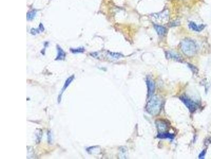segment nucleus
<instances>
[{
  "mask_svg": "<svg viewBox=\"0 0 211 159\" xmlns=\"http://www.w3.org/2000/svg\"><path fill=\"white\" fill-rule=\"evenodd\" d=\"M157 137L160 139H169L170 140H173L174 139V135L167 132L158 133Z\"/></svg>",
  "mask_w": 211,
  "mask_h": 159,
  "instance_id": "obj_10",
  "label": "nucleus"
},
{
  "mask_svg": "<svg viewBox=\"0 0 211 159\" xmlns=\"http://www.w3.org/2000/svg\"><path fill=\"white\" fill-rule=\"evenodd\" d=\"M181 48L185 55L192 56L195 54L196 51V46L191 39H186L183 40L181 43Z\"/></svg>",
  "mask_w": 211,
  "mask_h": 159,
  "instance_id": "obj_2",
  "label": "nucleus"
},
{
  "mask_svg": "<svg viewBox=\"0 0 211 159\" xmlns=\"http://www.w3.org/2000/svg\"><path fill=\"white\" fill-rule=\"evenodd\" d=\"M205 154V151H203L201 153V154H200V156H199V158H200V159L204 158Z\"/></svg>",
  "mask_w": 211,
  "mask_h": 159,
  "instance_id": "obj_17",
  "label": "nucleus"
},
{
  "mask_svg": "<svg viewBox=\"0 0 211 159\" xmlns=\"http://www.w3.org/2000/svg\"><path fill=\"white\" fill-rule=\"evenodd\" d=\"M156 125L157 127L158 132H159L158 133L166 132V131L168 128V126H167V124L165 121H162V120L157 121Z\"/></svg>",
  "mask_w": 211,
  "mask_h": 159,
  "instance_id": "obj_5",
  "label": "nucleus"
},
{
  "mask_svg": "<svg viewBox=\"0 0 211 159\" xmlns=\"http://www.w3.org/2000/svg\"><path fill=\"white\" fill-rule=\"evenodd\" d=\"M48 140L49 142L51 143L52 141V136L51 132H49L48 133Z\"/></svg>",
  "mask_w": 211,
  "mask_h": 159,
  "instance_id": "obj_16",
  "label": "nucleus"
},
{
  "mask_svg": "<svg viewBox=\"0 0 211 159\" xmlns=\"http://www.w3.org/2000/svg\"><path fill=\"white\" fill-rule=\"evenodd\" d=\"M74 76L73 75L70 76V77H69L66 80V81L65 82L64 85V87H63V88H62L61 92H60V94H59V96H58V101L59 104L60 103L62 95L64 93V92L65 91V90L67 89V88L69 86V85H70L71 83L73 81V80H74Z\"/></svg>",
  "mask_w": 211,
  "mask_h": 159,
  "instance_id": "obj_4",
  "label": "nucleus"
},
{
  "mask_svg": "<svg viewBox=\"0 0 211 159\" xmlns=\"http://www.w3.org/2000/svg\"><path fill=\"white\" fill-rule=\"evenodd\" d=\"M43 26H42L41 25H40V26L39 27V29H32L31 30V33H32V35H36V34H38L40 32H42L43 31Z\"/></svg>",
  "mask_w": 211,
  "mask_h": 159,
  "instance_id": "obj_12",
  "label": "nucleus"
},
{
  "mask_svg": "<svg viewBox=\"0 0 211 159\" xmlns=\"http://www.w3.org/2000/svg\"><path fill=\"white\" fill-rule=\"evenodd\" d=\"M180 98L183 102L185 104L186 106L188 108L190 111L194 112L196 110L198 105L193 100L186 96H182Z\"/></svg>",
  "mask_w": 211,
  "mask_h": 159,
  "instance_id": "obj_3",
  "label": "nucleus"
},
{
  "mask_svg": "<svg viewBox=\"0 0 211 159\" xmlns=\"http://www.w3.org/2000/svg\"><path fill=\"white\" fill-rule=\"evenodd\" d=\"M189 27L191 29L195 31H201L202 30L204 29L205 26L204 25H197L194 22H190L189 25Z\"/></svg>",
  "mask_w": 211,
  "mask_h": 159,
  "instance_id": "obj_7",
  "label": "nucleus"
},
{
  "mask_svg": "<svg viewBox=\"0 0 211 159\" xmlns=\"http://www.w3.org/2000/svg\"><path fill=\"white\" fill-rule=\"evenodd\" d=\"M57 51H58V54H57V57L55 59L56 61L64 60L66 57V53L64 52V50L61 48L59 46H58L57 47Z\"/></svg>",
  "mask_w": 211,
  "mask_h": 159,
  "instance_id": "obj_8",
  "label": "nucleus"
},
{
  "mask_svg": "<svg viewBox=\"0 0 211 159\" xmlns=\"http://www.w3.org/2000/svg\"><path fill=\"white\" fill-rule=\"evenodd\" d=\"M36 11H31L30 12H29V13L27 14V19L28 20H31L33 19L36 15Z\"/></svg>",
  "mask_w": 211,
  "mask_h": 159,
  "instance_id": "obj_13",
  "label": "nucleus"
},
{
  "mask_svg": "<svg viewBox=\"0 0 211 159\" xmlns=\"http://www.w3.org/2000/svg\"><path fill=\"white\" fill-rule=\"evenodd\" d=\"M147 85L148 88V94L149 97H151L155 90L154 82L150 78H147Z\"/></svg>",
  "mask_w": 211,
  "mask_h": 159,
  "instance_id": "obj_6",
  "label": "nucleus"
},
{
  "mask_svg": "<svg viewBox=\"0 0 211 159\" xmlns=\"http://www.w3.org/2000/svg\"><path fill=\"white\" fill-rule=\"evenodd\" d=\"M154 28L156 30L157 33L159 36H163L165 34L166 29L163 26H160L157 25H154Z\"/></svg>",
  "mask_w": 211,
  "mask_h": 159,
  "instance_id": "obj_9",
  "label": "nucleus"
},
{
  "mask_svg": "<svg viewBox=\"0 0 211 159\" xmlns=\"http://www.w3.org/2000/svg\"><path fill=\"white\" fill-rule=\"evenodd\" d=\"M109 55L112 57L113 59H119L121 58L122 57V56L120 54L118 53H112V52H109Z\"/></svg>",
  "mask_w": 211,
  "mask_h": 159,
  "instance_id": "obj_14",
  "label": "nucleus"
},
{
  "mask_svg": "<svg viewBox=\"0 0 211 159\" xmlns=\"http://www.w3.org/2000/svg\"><path fill=\"white\" fill-rule=\"evenodd\" d=\"M166 56L168 59H176L177 61H179L181 59V57L179 56V55L175 53L172 52H167Z\"/></svg>",
  "mask_w": 211,
  "mask_h": 159,
  "instance_id": "obj_11",
  "label": "nucleus"
},
{
  "mask_svg": "<svg viewBox=\"0 0 211 159\" xmlns=\"http://www.w3.org/2000/svg\"><path fill=\"white\" fill-rule=\"evenodd\" d=\"M85 51V49L83 47H79L77 48L71 49V52L73 53H83Z\"/></svg>",
  "mask_w": 211,
  "mask_h": 159,
  "instance_id": "obj_15",
  "label": "nucleus"
},
{
  "mask_svg": "<svg viewBox=\"0 0 211 159\" xmlns=\"http://www.w3.org/2000/svg\"><path fill=\"white\" fill-rule=\"evenodd\" d=\"M162 107V101L160 98L154 96L150 98L146 106V111L151 115H156L160 111Z\"/></svg>",
  "mask_w": 211,
  "mask_h": 159,
  "instance_id": "obj_1",
  "label": "nucleus"
}]
</instances>
